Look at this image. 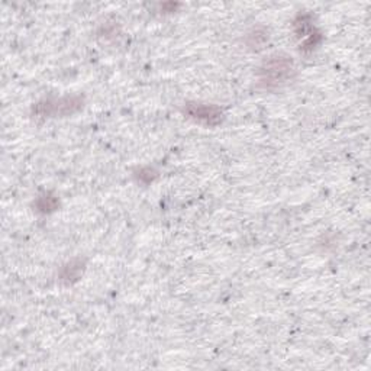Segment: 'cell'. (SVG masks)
Listing matches in <instances>:
<instances>
[{
  "label": "cell",
  "instance_id": "3957f363",
  "mask_svg": "<svg viewBox=\"0 0 371 371\" xmlns=\"http://www.w3.org/2000/svg\"><path fill=\"white\" fill-rule=\"evenodd\" d=\"M184 114H187L194 121H199L208 125H217L224 116L220 107L202 103H187L184 107Z\"/></svg>",
  "mask_w": 371,
  "mask_h": 371
},
{
  "label": "cell",
  "instance_id": "6da1fadb",
  "mask_svg": "<svg viewBox=\"0 0 371 371\" xmlns=\"http://www.w3.org/2000/svg\"><path fill=\"white\" fill-rule=\"evenodd\" d=\"M295 74L293 60L285 54H274L269 57L259 69V81L266 87H277Z\"/></svg>",
  "mask_w": 371,
  "mask_h": 371
},
{
  "label": "cell",
  "instance_id": "7a4b0ae2",
  "mask_svg": "<svg viewBox=\"0 0 371 371\" xmlns=\"http://www.w3.org/2000/svg\"><path fill=\"white\" fill-rule=\"evenodd\" d=\"M83 106V102L80 97H65L60 99L57 102H46V103H38L36 106V114L42 116L48 115H69L76 112L77 109Z\"/></svg>",
  "mask_w": 371,
  "mask_h": 371
},
{
  "label": "cell",
  "instance_id": "277c9868",
  "mask_svg": "<svg viewBox=\"0 0 371 371\" xmlns=\"http://www.w3.org/2000/svg\"><path fill=\"white\" fill-rule=\"evenodd\" d=\"M83 273V263L79 259L72 261L70 264H67L64 267V273H62V280H65L67 283H72L73 280H77L79 276Z\"/></svg>",
  "mask_w": 371,
  "mask_h": 371
},
{
  "label": "cell",
  "instance_id": "5b68a950",
  "mask_svg": "<svg viewBox=\"0 0 371 371\" xmlns=\"http://www.w3.org/2000/svg\"><path fill=\"white\" fill-rule=\"evenodd\" d=\"M58 205V201L57 198H54V196L51 194H43L39 198L38 201V209L41 212H50V210H54Z\"/></svg>",
  "mask_w": 371,
  "mask_h": 371
}]
</instances>
